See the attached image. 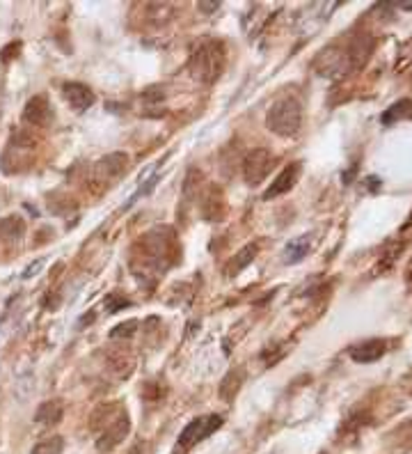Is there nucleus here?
Returning a JSON list of instances; mask_svg holds the SVG:
<instances>
[{
	"mask_svg": "<svg viewBox=\"0 0 412 454\" xmlns=\"http://www.w3.org/2000/svg\"><path fill=\"white\" fill-rule=\"evenodd\" d=\"M124 409L120 404H101V406H97V411L92 413V418H90V425H92V429L94 432H101L103 427L106 425H110L117 416H120Z\"/></svg>",
	"mask_w": 412,
	"mask_h": 454,
	"instance_id": "15",
	"label": "nucleus"
},
{
	"mask_svg": "<svg viewBox=\"0 0 412 454\" xmlns=\"http://www.w3.org/2000/svg\"><path fill=\"white\" fill-rule=\"evenodd\" d=\"M410 108H412L410 99H401V101H396L394 106H390V108H387V111L383 113V117H380V122H383V124H394L396 120H403V117H408Z\"/></svg>",
	"mask_w": 412,
	"mask_h": 454,
	"instance_id": "20",
	"label": "nucleus"
},
{
	"mask_svg": "<svg viewBox=\"0 0 412 454\" xmlns=\"http://www.w3.org/2000/svg\"><path fill=\"white\" fill-rule=\"evenodd\" d=\"M223 427V416H216V413H211V416H200V418H195V420H190L186 429L181 432L179 436V445H177V450L184 454L188 450H193L197 443H202L206 441L211 434H216L218 429Z\"/></svg>",
	"mask_w": 412,
	"mask_h": 454,
	"instance_id": "5",
	"label": "nucleus"
},
{
	"mask_svg": "<svg viewBox=\"0 0 412 454\" xmlns=\"http://www.w3.org/2000/svg\"><path fill=\"white\" fill-rule=\"evenodd\" d=\"M300 172H303V166H300V161L289 163V166L275 177V182L271 184V189L264 193V200H273V198H280V195H284V193H289L293 186L298 184Z\"/></svg>",
	"mask_w": 412,
	"mask_h": 454,
	"instance_id": "9",
	"label": "nucleus"
},
{
	"mask_svg": "<svg viewBox=\"0 0 412 454\" xmlns=\"http://www.w3.org/2000/svg\"><path fill=\"white\" fill-rule=\"evenodd\" d=\"M129 454H149V445L145 441H140V443L133 445V450Z\"/></svg>",
	"mask_w": 412,
	"mask_h": 454,
	"instance_id": "26",
	"label": "nucleus"
},
{
	"mask_svg": "<svg viewBox=\"0 0 412 454\" xmlns=\"http://www.w3.org/2000/svg\"><path fill=\"white\" fill-rule=\"evenodd\" d=\"M218 7H220V3H211V0H204V3H200L202 12H216Z\"/></svg>",
	"mask_w": 412,
	"mask_h": 454,
	"instance_id": "28",
	"label": "nucleus"
},
{
	"mask_svg": "<svg viewBox=\"0 0 412 454\" xmlns=\"http://www.w3.org/2000/svg\"><path fill=\"white\" fill-rule=\"evenodd\" d=\"M26 234V223L21 216H7L0 221V239L3 241H19Z\"/></svg>",
	"mask_w": 412,
	"mask_h": 454,
	"instance_id": "16",
	"label": "nucleus"
},
{
	"mask_svg": "<svg viewBox=\"0 0 412 454\" xmlns=\"http://www.w3.org/2000/svg\"><path fill=\"white\" fill-rule=\"evenodd\" d=\"M62 416H65V404H62V399H51V402H44L37 409L35 422L39 427H53L62 420Z\"/></svg>",
	"mask_w": 412,
	"mask_h": 454,
	"instance_id": "13",
	"label": "nucleus"
},
{
	"mask_svg": "<svg viewBox=\"0 0 412 454\" xmlns=\"http://www.w3.org/2000/svg\"><path fill=\"white\" fill-rule=\"evenodd\" d=\"M257 253H259V244H248L245 248H241L239 253H236L234 260H232V264H229L227 269H225V276H227V278L239 276V273L245 269V266L252 264V260L257 257Z\"/></svg>",
	"mask_w": 412,
	"mask_h": 454,
	"instance_id": "14",
	"label": "nucleus"
},
{
	"mask_svg": "<svg viewBox=\"0 0 412 454\" xmlns=\"http://www.w3.org/2000/svg\"><path fill=\"white\" fill-rule=\"evenodd\" d=\"M401 250H403V244H399V246H396V244H394V246H387V248H385V255L380 257V262H378V269H380V271H387V269H390L396 257L401 255Z\"/></svg>",
	"mask_w": 412,
	"mask_h": 454,
	"instance_id": "23",
	"label": "nucleus"
},
{
	"mask_svg": "<svg viewBox=\"0 0 412 454\" xmlns=\"http://www.w3.org/2000/svg\"><path fill=\"white\" fill-rule=\"evenodd\" d=\"M131 434V418L129 413L122 411L110 425H106L99 432V441H97V450L99 452H113L117 445L124 443V438Z\"/></svg>",
	"mask_w": 412,
	"mask_h": 454,
	"instance_id": "7",
	"label": "nucleus"
},
{
	"mask_svg": "<svg viewBox=\"0 0 412 454\" xmlns=\"http://www.w3.org/2000/svg\"><path fill=\"white\" fill-rule=\"evenodd\" d=\"M374 51V37L362 33L355 37H348L346 42H335L326 46L314 60V69L321 76L328 78H342L367 65V60Z\"/></svg>",
	"mask_w": 412,
	"mask_h": 454,
	"instance_id": "1",
	"label": "nucleus"
},
{
	"mask_svg": "<svg viewBox=\"0 0 412 454\" xmlns=\"http://www.w3.org/2000/svg\"><path fill=\"white\" fill-rule=\"evenodd\" d=\"M225 65H227V53H225V46L216 42V39H206L202 42L197 49L193 51L190 56V74H193L200 83H216L220 76L225 72Z\"/></svg>",
	"mask_w": 412,
	"mask_h": 454,
	"instance_id": "3",
	"label": "nucleus"
},
{
	"mask_svg": "<svg viewBox=\"0 0 412 454\" xmlns=\"http://www.w3.org/2000/svg\"><path fill=\"white\" fill-rule=\"evenodd\" d=\"M110 365L113 370L120 374V377H129L131 370H133V356L129 349H113L110 354Z\"/></svg>",
	"mask_w": 412,
	"mask_h": 454,
	"instance_id": "18",
	"label": "nucleus"
},
{
	"mask_svg": "<svg viewBox=\"0 0 412 454\" xmlns=\"http://www.w3.org/2000/svg\"><path fill=\"white\" fill-rule=\"evenodd\" d=\"M23 120L33 124V127H46L51 122V104L46 95H37L28 101L26 108H23Z\"/></svg>",
	"mask_w": 412,
	"mask_h": 454,
	"instance_id": "12",
	"label": "nucleus"
},
{
	"mask_svg": "<svg viewBox=\"0 0 412 454\" xmlns=\"http://www.w3.org/2000/svg\"><path fill=\"white\" fill-rule=\"evenodd\" d=\"M131 301L129 299H120L117 294H110L106 296V312L108 315H115L117 310H122V308H129Z\"/></svg>",
	"mask_w": 412,
	"mask_h": 454,
	"instance_id": "24",
	"label": "nucleus"
},
{
	"mask_svg": "<svg viewBox=\"0 0 412 454\" xmlns=\"http://www.w3.org/2000/svg\"><path fill=\"white\" fill-rule=\"evenodd\" d=\"M174 241L177 239H174V232L170 227H156V230L147 232L138 241V250L142 253L140 260H133V264L142 262L145 269L165 271L177 257V244Z\"/></svg>",
	"mask_w": 412,
	"mask_h": 454,
	"instance_id": "2",
	"label": "nucleus"
},
{
	"mask_svg": "<svg viewBox=\"0 0 412 454\" xmlns=\"http://www.w3.org/2000/svg\"><path fill=\"white\" fill-rule=\"evenodd\" d=\"M126 163H129L126 154H122V152L108 154L106 159H101L97 166H94V179L103 186L113 184L117 177H122V172L126 170Z\"/></svg>",
	"mask_w": 412,
	"mask_h": 454,
	"instance_id": "8",
	"label": "nucleus"
},
{
	"mask_svg": "<svg viewBox=\"0 0 412 454\" xmlns=\"http://www.w3.org/2000/svg\"><path fill=\"white\" fill-rule=\"evenodd\" d=\"M62 95H65L67 104L74 108L76 113H85L87 108H92L94 104V92L87 88L85 83H65L62 85Z\"/></svg>",
	"mask_w": 412,
	"mask_h": 454,
	"instance_id": "10",
	"label": "nucleus"
},
{
	"mask_svg": "<svg viewBox=\"0 0 412 454\" xmlns=\"http://www.w3.org/2000/svg\"><path fill=\"white\" fill-rule=\"evenodd\" d=\"M385 351H387V342L374 338V340H364L360 344H355V347H351L348 349V356H351L355 363L367 365V363H376V360L383 358Z\"/></svg>",
	"mask_w": 412,
	"mask_h": 454,
	"instance_id": "11",
	"label": "nucleus"
},
{
	"mask_svg": "<svg viewBox=\"0 0 412 454\" xmlns=\"http://www.w3.org/2000/svg\"><path fill=\"white\" fill-rule=\"evenodd\" d=\"M138 322L136 319H129V322H124V324H120V326H115L113 331H110V338L113 340H120V338H131L133 333L138 331Z\"/></svg>",
	"mask_w": 412,
	"mask_h": 454,
	"instance_id": "22",
	"label": "nucleus"
},
{
	"mask_svg": "<svg viewBox=\"0 0 412 454\" xmlns=\"http://www.w3.org/2000/svg\"><path fill=\"white\" fill-rule=\"evenodd\" d=\"M303 124V106L296 97H282L268 108L266 115V127L271 129L275 136H296Z\"/></svg>",
	"mask_w": 412,
	"mask_h": 454,
	"instance_id": "4",
	"label": "nucleus"
},
{
	"mask_svg": "<svg viewBox=\"0 0 412 454\" xmlns=\"http://www.w3.org/2000/svg\"><path fill=\"white\" fill-rule=\"evenodd\" d=\"M309 248H312V237H298L287 244V248H284V257H287V262L296 264L309 253Z\"/></svg>",
	"mask_w": 412,
	"mask_h": 454,
	"instance_id": "17",
	"label": "nucleus"
},
{
	"mask_svg": "<svg viewBox=\"0 0 412 454\" xmlns=\"http://www.w3.org/2000/svg\"><path fill=\"white\" fill-rule=\"evenodd\" d=\"M406 283L412 287V260L408 262V266H406Z\"/></svg>",
	"mask_w": 412,
	"mask_h": 454,
	"instance_id": "29",
	"label": "nucleus"
},
{
	"mask_svg": "<svg viewBox=\"0 0 412 454\" xmlns=\"http://www.w3.org/2000/svg\"><path fill=\"white\" fill-rule=\"evenodd\" d=\"M65 452V441H62V436H51V438H42L30 454H62Z\"/></svg>",
	"mask_w": 412,
	"mask_h": 454,
	"instance_id": "21",
	"label": "nucleus"
},
{
	"mask_svg": "<svg viewBox=\"0 0 412 454\" xmlns=\"http://www.w3.org/2000/svg\"><path fill=\"white\" fill-rule=\"evenodd\" d=\"M243 370H234V372H229L225 381L220 383V397L225 399V402H232V399L236 397V393H239V388H241V383H243Z\"/></svg>",
	"mask_w": 412,
	"mask_h": 454,
	"instance_id": "19",
	"label": "nucleus"
},
{
	"mask_svg": "<svg viewBox=\"0 0 412 454\" xmlns=\"http://www.w3.org/2000/svg\"><path fill=\"white\" fill-rule=\"evenodd\" d=\"M364 184L369 186L371 193H376V191L380 189V179H378V177H367V179H364Z\"/></svg>",
	"mask_w": 412,
	"mask_h": 454,
	"instance_id": "27",
	"label": "nucleus"
},
{
	"mask_svg": "<svg viewBox=\"0 0 412 454\" xmlns=\"http://www.w3.org/2000/svg\"><path fill=\"white\" fill-rule=\"evenodd\" d=\"M42 269H44V260H37L35 264H30L28 269L21 273V278H23V280H30V278H35L37 273L42 271Z\"/></svg>",
	"mask_w": 412,
	"mask_h": 454,
	"instance_id": "25",
	"label": "nucleus"
},
{
	"mask_svg": "<svg viewBox=\"0 0 412 454\" xmlns=\"http://www.w3.org/2000/svg\"><path fill=\"white\" fill-rule=\"evenodd\" d=\"M271 166H273V156L268 150H264V147H257V150L248 152V154H245V159H243V179H245V184L259 186L268 177Z\"/></svg>",
	"mask_w": 412,
	"mask_h": 454,
	"instance_id": "6",
	"label": "nucleus"
}]
</instances>
